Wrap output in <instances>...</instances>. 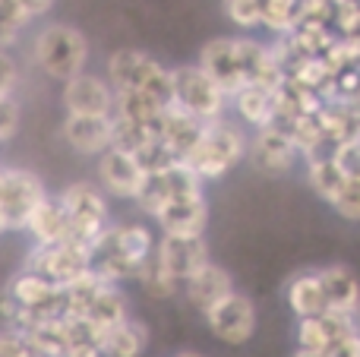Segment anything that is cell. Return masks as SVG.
Returning <instances> with one entry per match:
<instances>
[{"instance_id": "obj_30", "label": "cell", "mask_w": 360, "mask_h": 357, "mask_svg": "<svg viewBox=\"0 0 360 357\" xmlns=\"http://www.w3.org/2000/svg\"><path fill=\"white\" fill-rule=\"evenodd\" d=\"M326 357H360V332H348L326 348Z\"/></svg>"}, {"instance_id": "obj_25", "label": "cell", "mask_w": 360, "mask_h": 357, "mask_svg": "<svg viewBox=\"0 0 360 357\" xmlns=\"http://www.w3.org/2000/svg\"><path fill=\"white\" fill-rule=\"evenodd\" d=\"M332 342V332H329V323H326V313L323 316H304L297 323V345L304 351H319L326 354Z\"/></svg>"}, {"instance_id": "obj_19", "label": "cell", "mask_w": 360, "mask_h": 357, "mask_svg": "<svg viewBox=\"0 0 360 357\" xmlns=\"http://www.w3.org/2000/svg\"><path fill=\"white\" fill-rule=\"evenodd\" d=\"M25 231H29L38 244H60V240H67L70 238V219H67L63 202L44 196V200L35 206V212L29 215Z\"/></svg>"}, {"instance_id": "obj_2", "label": "cell", "mask_w": 360, "mask_h": 357, "mask_svg": "<svg viewBox=\"0 0 360 357\" xmlns=\"http://www.w3.org/2000/svg\"><path fill=\"white\" fill-rule=\"evenodd\" d=\"M108 76H111V89H136L158 101V105H174V82H171V70H165L155 57L143 54L136 48L114 51L108 57Z\"/></svg>"}, {"instance_id": "obj_10", "label": "cell", "mask_w": 360, "mask_h": 357, "mask_svg": "<svg viewBox=\"0 0 360 357\" xmlns=\"http://www.w3.org/2000/svg\"><path fill=\"white\" fill-rule=\"evenodd\" d=\"M98 177H101V187H105L111 196L136 200L146 171L133 152L120 149V145H108V149L98 155Z\"/></svg>"}, {"instance_id": "obj_24", "label": "cell", "mask_w": 360, "mask_h": 357, "mask_svg": "<svg viewBox=\"0 0 360 357\" xmlns=\"http://www.w3.org/2000/svg\"><path fill=\"white\" fill-rule=\"evenodd\" d=\"M300 22V0H262V25L272 32H291Z\"/></svg>"}, {"instance_id": "obj_1", "label": "cell", "mask_w": 360, "mask_h": 357, "mask_svg": "<svg viewBox=\"0 0 360 357\" xmlns=\"http://www.w3.org/2000/svg\"><path fill=\"white\" fill-rule=\"evenodd\" d=\"M32 54H35V63L41 73H48L51 79L67 82L86 70L89 41L79 29H73V25L51 22L35 35Z\"/></svg>"}, {"instance_id": "obj_13", "label": "cell", "mask_w": 360, "mask_h": 357, "mask_svg": "<svg viewBox=\"0 0 360 357\" xmlns=\"http://www.w3.org/2000/svg\"><path fill=\"white\" fill-rule=\"evenodd\" d=\"M294 155H297V145H294L291 133L281 130L278 124L259 126V136L250 145V158L259 171L266 174H285L294 164Z\"/></svg>"}, {"instance_id": "obj_18", "label": "cell", "mask_w": 360, "mask_h": 357, "mask_svg": "<svg viewBox=\"0 0 360 357\" xmlns=\"http://www.w3.org/2000/svg\"><path fill=\"white\" fill-rule=\"evenodd\" d=\"M316 275H319V282H323L326 304H329L332 313L357 316V310H360V285H357V278L351 275L345 266H329V269L316 272Z\"/></svg>"}, {"instance_id": "obj_29", "label": "cell", "mask_w": 360, "mask_h": 357, "mask_svg": "<svg viewBox=\"0 0 360 357\" xmlns=\"http://www.w3.org/2000/svg\"><path fill=\"white\" fill-rule=\"evenodd\" d=\"M16 124H19V108L6 95V98H0V143H6L16 133Z\"/></svg>"}, {"instance_id": "obj_31", "label": "cell", "mask_w": 360, "mask_h": 357, "mask_svg": "<svg viewBox=\"0 0 360 357\" xmlns=\"http://www.w3.org/2000/svg\"><path fill=\"white\" fill-rule=\"evenodd\" d=\"M16 63H13V57L6 54V51H0V98H6V95L16 89Z\"/></svg>"}, {"instance_id": "obj_36", "label": "cell", "mask_w": 360, "mask_h": 357, "mask_svg": "<svg viewBox=\"0 0 360 357\" xmlns=\"http://www.w3.org/2000/svg\"><path fill=\"white\" fill-rule=\"evenodd\" d=\"M177 357H202V354H196V351H180Z\"/></svg>"}, {"instance_id": "obj_32", "label": "cell", "mask_w": 360, "mask_h": 357, "mask_svg": "<svg viewBox=\"0 0 360 357\" xmlns=\"http://www.w3.org/2000/svg\"><path fill=\"white\" fill-rule=\"evenodd\" d=\"M63 357H101L98 342H70Z\"/></svg>"}, {"instance_id": "obj_16", "label": "cell", "mask_w": 360, "mask_h": 357, "mask_svg": "<svg viewBox=\"0 0 360 357\" xmlns=\"http://www.w3.org/2000/svg\"><path fill=\"white\" fill-rule=\"evenodd\" d=\"M278 89L281 86H262V82H247L243 89H237L231 98L237 105V114H240L247 124L256 126H269L278 120Z\"/></svg>"}, {"instance_id": "obj_7", "label": "cell", "mask_w": 360, "mask_h": 357, "mask_svg": "<svg viewBox=\"0 0 360 357\" xmlns=\"http://www.w3.org/2000/svg\"><path fill=\"white\" fill-rule=\"evenodd\" d=\"M41 200L44 187L32 171L4 168V174H0V209H4L6 219V231H22Z\"/></svg>"}, {"instance_id": "obj_21", "label": "cell", "mask_w": 360, "mask_h": 357, "mask_svg": "<svg viewBox=\"0 0 360 357\" xmlns=\"http://www.w3.org/2000/svg\"><path fill=\"white\" fill-rule=\"evenodd\" d=\"M288 307L294 310L297 320H304V316H323L326 310H329L323 282H319L316 272H313V275H297L288 285Z\"/></svg>"}, {"instance_id": "obj_15", "label": "cell", "mask_w": 360, "mask_h": 357, "mask_svg": "<svg viewBox=\"0 0 360 357\" xmlns=\"http://www.w3.org/2000/svg\"><path fill=\"white\" fill-rule=\"evenodd\" d=\"M202 130H205V120L193 117L190 111H184V108H177V105H168L162 114V124H158V139L168 145L177 162H184L193 152V145L199 143Z\"/></svg>"}, {"instance_id": "obj_34", "label": "cell", "mask_w": 360, "mask_h": 357, "mask_svg": "<svg viewBox=\"0 0 360 357\" xmlns=\"http://www.w3.org/2000/svg\"><path fill=\"white\" fill-rule=\"evenodd\" d=\"M294 357H326V354H319V351H304V348H300V351L294 354Z\"/></svg>"}, {"instance_id": "obj_22", "label": "cell", "mask_w": 360, "mask_h": 357, "mask_svg": "<svg viewBox=\"0 0 360 357\" xmlns=\"http://www.w3.org/2000/svg\"><path fill=\"white\" fill-rule=\"evenodd\" d=\"M82 320L92 323V326L98 329V335H105L108 329H114L117 323H124L127 320V301H124V294L117 291V285H105V288L98 291V297L92 301V307L86 310Z\"/></svg>"}, {"instance_id": "obj_8", "label": "cell", "mask_w": 360, "mask_h": 357, "mask_svg": "<svg viewBox=\"0 0 360 357\" xmlns=\"http://www.w3.org/2000/svg\"><path fill=\"white\" fill-rule=\"evenodd\" d=\"M205 323H209L212 335L218 342H224V345H243L256 332V307L247 294L231 291L215 307L205 310Z\"/></svg>"}, {"instance_id": "obj_12", "label": "cell", "mask_w": 360, "mask_h": 357, "mask_svg": "<svg viewBox=\"0 0 360 357\" xmlns=\"http://www.w3.org/2000/svg\"><path fill=\"white\" fill-rule=\"evenodd\" d=\"M205 219H209V209H205L202 193L168 200L155 212V221L162 225V231L174 234V238H202Z\"/></svg>"}, {"instance_id": "obj_3", "label": "cell", "mask_w": 360, "mask_h": 357, "mask_svg": "<svg viewBox=\"0 0 360 357\" xmlns=\"http://www.w3.org/2000/svg\"><path fill=\"white\" fill-rule=\"evenodd\" d=\"M247 152V143H243L240 130L237 126H228L221 120H212L205 124L199 143L193 145V152L184 158V164L199 177V181H215V177H224Z\"/></svg>"}, {"instance_id": "obj_5", "label": "cell", "mask_w": 360, "mask_h": 357, "mask_svg": "<svg viewBox=\"0 0 360 357\" xmlns=\"http://www.w3.org/2000/svg\"><path fill=\"white\" fill-rule=\"evenodd\" d=\"M60 202L70 219L67 240H76V244L92 250L95 240H98L101 231L108 228V202H105V196H101V190L92 187V183H70L60 193Z\"/></svg>"}, {"instance_id": "obj_11", "label": "cell", "mask_w": 360, "mask_h": 357, "mask_svg": "<svg viewBox=\"0 0 360 357\" xmlns=\"http://www.w3.org/2000/svg\"><path fill=\"white\" fill-rule=\"evenodd\" d=\"M63 108L67 114H98V117H111L114 114V89L105 79L86 73L63 82Z\"/></svg>"}, {"instance_id": "obj_35", "label": "cell", "mask_w": 360, "mask_h": 357, "mask_svg": "<svg viewBox=\"0 0 360 357\" xmlns=\"http://www.w3.org/2000/svg\"><path fill=\"white\" fill-rule=\"evenodd\" d=\"M6 231V219H4V209H0V234Z\"/></svg>"}, {"instance_id": "obj_23", "label": "cell", "mask_w": 360, "mask_h": 357, "mask_svg": "<svg viewBox=\"0 0 360 357\" xmlns=\"http://www.w3.org/2000/svg\"><path fill=\"white\" fill-rule=\"evenodd\" d=\"M335 152V149H332ZM332 152H319V155H313L310 158V183H313V190H316L319 196H323L326 202H332L338 193H342V187H345V171L338 168V162H335V155Z\"/></svg>"}, {"instance_id": "obj_26", "label": "cell", "mask_w": 360, "mask_h": 357, "mask_svg": "<svg viewBox=\"0 0 360 357\" xmlns=\"http://www.w3.org/2000/svg\"><path fill=\"white\" fill-rule=\"evenodd\" d=\"M32 22V16L16 0H0V51H6L19 38V32Z\"/></svg>"}, {"instance_id": "obj_27", "label": "cell", "mask_w": 360, "mask_h": 357, "mask_svg": "<svg viewBox=\"0 0 360 357\" xmlns=\"http://www.w3.org/2000/svg\"><path fill=\"white\" fill-rule=\"evenodd\" d=\"M224 13L240 29L262 25V0H224Z\"/></svg>"}, {"instance_id": "obj_37", "label": "cell", "mask_w": 360, "mask_h": 357, "mask_svg": "<svg viewBox=\"0 0 360 357\" xmlns=\"http://www.w3.org/2000/svg\"><path fill=\"white\" fill-rule=\"evenodd\" d=\"M329 4H342V0H329Z\"/></svg>"}, {"instance_id": "obj_6", "label": "cell", "mask_w": 360, "mask_h": 357, "mask_svg": "<svg viewBox=\"0 0 360 357\" xmlns=\"http://www.w3.org/2000/svg\"><path fill=\"white\" fill-rule=\"evenodd\" d=\"M92 269V250L76 240H60V244H38L29 257V272H38L54 285H70L82 278Z\"/></svg>"}, {"instance_id": "obj_20", "label": "cell", "mask_w": 360, "mask_h": 357, "mask_svg": "<svg viewBox=\"0 0 360 357\" xmlns=\"http://www.w3.org/2000/svg\"><path fill=\"white\" fill-rule=\"evenodd\" d=\"M146 345H149V332H146L143 323L130 320V316L114 329H108L98 342L101 357H143Z\"/></svg>"}, {"instance_id": "obj_4", "label": "cell", "mask_w": 360, "mask_h": 357, "mask_svg": "<svg viewBox=\"0 0 360 357\" xmlns=\"http://www.w3.org/2000/svg\"><path fill=\"white\" fill-rule=\"evenodd\" d=\"M171 82H174V105L177 108L190 111L193 117L205 120V124L221 120V111H224V105H228V95L221 92V86H218L199 63L171 70Z\"/></svg>"}, {"instance_id": "obj_17", "label": "cell", "mask_w": 360, "mask_h": 357, "mask_svg": "<svg viewBox=\"0 0 360 357\" xmlns=\"http://www.w3.org/2000/svg\"><path fill=\"white\" fill-rule=\"evenodd\" d=\"M184 291H186V301L205 313L209 307H215L221 297H228L231 291H234V282H231V275L221 266L205 263L190 282H184Z\"/></svg>"}, {"instance_id": "obj_14", "label": "cell", "mask_w": 360, "mask_h": 357, "mask_svg": "<svg viewBox=\"0 0 360 357\" xmlns=\"http://www.w3.org/2000/svg\"><path fill=\"white\" fill-rule=\"evenodd\" d=\"M63 139L79 155H101L114 143V117L98 114H67L63 120Z\"/></svg>"}, {"instance_id": "obj_9", "label": "cell", "mask_w": 360, "mask_h": 357, "mask_svg": "<svg viewBox=\"0 0 360 357\" xmlns=\"http://www.w3.org/2000/svg\"><path fill=\"white\" fill-rule=\"evenodd\" d=\"M155 263L158 269L168 278L184 288V282H190L205 263H209V253H205L202 238H174V234H165L162 244H155Z\"/></svg>"}, {"instance_id": "obj_28", "label": "cell", "mask_w": 360, "mask_h": 357, "mask_svg": "<svg viewBox=\"0 0 360 357\" xmlns=\"http://www.w3.org/2000/svg\"><path fill=\"white\" fill-rule=\"evenodd\" d=\"M332 206L348 221H360V177H348V181H345L342 193L332 200Z\"/></svg>"}, {"instance_id": "obj_33", "label": "cell", "mask_w": 360, "mask_h": 357, "mask_svg": "<svg viewBox=\"0 0 360 357\" xmlns=\"http://www.w3.org/2000/svg\"><path fill=\"white\" fill-rule=\"evenodd\" d=\"M19 6H22L25 13H29L32 19H38V16H44V13L54 6V0H16Z\"/></svg>"}]
</instances>
